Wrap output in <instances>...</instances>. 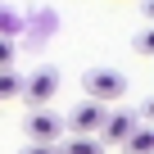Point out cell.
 Listing matches in <instances>:
<instances>
[{
    "instance_id": "6",
    "label": "cell",
    "mask_w": 154,
    "mask_h": 154,
    "mask_svg": "<svg viewBox=\"0 0 154 154\" xmlns=\"http://www.w3.org/2000/svg\"><path fill=\"white\" fill-rule=\"evenodd\" d=\"M122 149H127V154H154V131H149V127H136V131L122 140Z\"/></svg>"
},
{
    "instance_id": "11",
    "label": "cell",
    "mask_w": 154,
    "mask_h": 154,
    "mask_svg": "<svg viewBox=\"0 0 154 154\" xmlns=\"http://www.w3.org/2000/svg\"><path fill=\"white\" fill-rule=\"evenodd\" d=\"M23 154H59V145H27Z\"/></svg>"
},
{
    "instance_id": "4",
    "label": "cell",
    "mask_w": 154,
    "mask_h": 154,
    "mask_svg": "<svg viewBox=\"0 0 154 154\" xmlns=\"http://www.w3.org/2000/svg\"><path fill=\"white\" fill-rule=\"evenodd\" d=\"M100 122H104V104H95V100H82V104L63 118V127H68L72 136H95Z\"/></svg>"
},
{
    "instance_id": "1",
    "label": "cell",
    "mask_w": 154,
    "mask_h": 154,
    "mask_svg": "<svg viewBox=\"0 0 154 154\" xmlns=\"http://www.w3.org/2000/svg\"><path fill=\"white\" fill-rule=\"evenodd\" d=\"M82 91H86V100H95V104H118V100L127 95V77L113 72V68H91V72L82 77Z\"/></svg>"
},
{
    "instance_id": "8",
    "label": "cell",
    "mask_w": 154,
    "mask_h": 154,
    "mask_svg": "<svg viewBox=\"0 0 154 154\" xmlns=\"http://www.w3.org/2000/svg\"><path fill=\"white\" fill-rule=\"evenodd\" d=\"M14 95H23V77L14 68H0V100H14Z\"/></svg>"
},
{
    "instance_id": "10",
    "label": "cell",
    "mask_w": 154,
    "mask_h": 154,
    "mask_svg": "<svg viewBox=\"0 0 154 154\" xmlns=\"http://www.w3.org/2000/svg\"><path fill=\"white\" fill-rule=\"evenodd\" d=\"M0 68H14V41L0 36Z\"/></svg>"
},
{
    "instance_id": "3",
    "label": "cell",
    "mask_w": 154,
    "mask_h": 154,
    "mask_svg": "<svg viewBox=\"0 0 154 154\" xmlns=\"http://www.w3.org/2000/svg\"><path fill=\"white\" fill-rule=\"evenodd\" d=\"M27 136H32V145H59L63 118L50 113V109H32V113H27Z\"/></svg>"
},
{
    "instance_id": "2",
    "label": "cell",
    "mask_w": 154,
    "mask_h": 154,
    "mask_svg": "<svg viewBox=\"0 0 154 154\" xmlns=\"http://www.w3.org/2000/svg\"><path fill=\"white\" fill-rule=\"evenodd\" d=\"M54 91H59V72H54V68H36L32 77H23V100H27L32 109H50Z\"/></svg>"
},
{
    "instance_id": "5",
    "label": "cell",
    "mask_w": 154,
    "mask_h": 154,
    "mask_svg": "<svg viewBox=\"0 0 154 154\" xmlns=\"http://www.w3.org/2000/svg\"><path fill=\"white\" fill-rule=\"evenodd\" d=\"M140 127V113H127V109H118V113H104V122H100V136L109 140V145H122L131 131Z\"/></svg>"
},
{
    "instance_id": "7",
    "label": "cell",
    "mask_w": 154,
    "mask_h": 154,
    "mask_svg": "<svg viewBox=\"0 0 154 154\" xmlns=\"http://www.w3.org/2000/svg\"><path fill=\"white\" fill-rule=\"evenodd\" d=\"M59 154H104V145H100L95 136H72V140L59 145Z\"/></svg>"
},
{
    "instance_id": "9",
    "label": "cell",
    "mask_w": 154,
    "mask_h": 154,
    "mask_svg": "<svg viewBox=\"0 0 154 154\" xmlns=\"http://www.w3.org/2000/svg\"><path fill=\"white\" fill-rule=\"evenodd\" d=\"M131 45H136V54H154V32H149V27H145V32H136V41H131Z\"/></svg>"
}]
</instances>
